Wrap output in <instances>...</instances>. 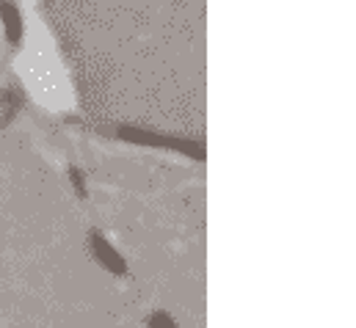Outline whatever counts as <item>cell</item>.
<instances>
[{"label":"cell","instance_id":"1","mask_svg":"<svg viewBox=\"0 0 356 328\" xmlns=\"http://www.w3.org/2000/svg\"><path fill=\"white\" fill-rule=\"evenodd\" d=\"M91 240H94V251L99 254V259H102L105 265L111 262V265H113V270H122V259H119V256L113 254V248L108 246V243H105V240H102L99 235H91Z\"/></svg>","mask_w":356,"mask_h":328},{"label":"cell","instance_id":"2","mask_svg":"<svg viewBox=\"0 0 356 328\" xmlns=\"http://www.w3.org/2000/svg\"><path fill=\"white\" fill-rule=\"evenodd\" d=\"M149 328H177V323H175L169 315L158 312V315H152V318H149Z\"/></svg>","mask_w":356,"mask_h":328}]
</instances>
